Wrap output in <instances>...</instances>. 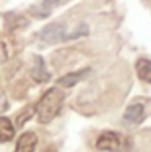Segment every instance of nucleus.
<instances>
[{
	"mask_svg": "<svg viewBox=\"0 0 151 152\" xmlns=\"http://www.w3.org/2000/svg\"><path fill=\"white\" fill-rule=\"evenodd\" d=\"M15 137V128L7 117H0V142H8Z\"/></svg>",
	"mask_w": 151,
	"mask_h": 152,
	"instance_id": "9d476101",
	"label": "nucleus"
},
{
	"mask_svg": "<svg viewBox=\"0 0 151 152\" xmlns=\"http://www.w3.org/2000/svg\"><path fill=\"white\" fill-rule=\"evenodd\" d=\"M5 58H7V50H5V45L0 42V61L5 60Z\"/></svg>",
	"mask_w": 151,
	"mask_h": 152,
	"instance_id": "4468645a",
	"label": "nucleus"
},
{
	"mask_svg": "<svg viewBox=\"0 0 151 152\" xmlns=\"http://www.w3.org/2000/svg\"><path fill=\"white\" fill-rule=\"evenodd\" d=\"M33 113H34V108L33 107H26L24 108V112H21L20 115H18V120H16V125L18 126H21V125H24L26 123V120H29L31 117H33Z\"/></svg>",
	"mask_w": 151,
	"mask_h": 152,
	"instance_id": "f8f14e48",
	"label": "nucleus"
},
{
	"mask_svg": "<svg viewBox=\"0 0 151 152\" xmlns=\"http://www.w3.org/2000/svg\"><path fill=\"white\" fill-rule=\"evenodd\" d=\"M146 117L145 105L143 104H132L124 112V121L127 125H140Z\"/></svg>",
	"mask_w": 151,
	"mask_h": 152,
	"instance_id": "39448f33",
	"label": "nucleus"
},
{
	"mask_svg": "<svg viewBox=\"0 0 151 152\" xmlns=\"http://www.w3.org/2000/svg\"><path fill=\"white\" fill-rule=\"evenodd\" d=\"M29 24V21L21 15H15V13H7L5 15V26L10 31L15 29H21V28H26Z\"/></svg>",
	"mask_w": 151,
	"mask_h": 152,
	"instance_id": "1a4fd4ad",
	"label": "nucleus"
},
{
	"mask_svg": "<svg viewBox=\"0 0 151 152\" xmlns=\"http://www.w3.org/2000/svg\"><path fill=\"white\" fill-rule=\"evenodd\" d=\"M135 68H136V75L141 81L145 83H150L151 84V60L148 58H138L135 63Z\"/></svg>",
	"mask_w": 151,
	"mask_h": 152,
	"instance_id": "6e6552de",
	"label": "nucleus"
},
{
	"mask_svg": "<svg viewBox=\"0 0 151 152\" xmlns=\"http://www.w3.org/2000/svg\"><path fill=\"white\" fill-rule=\"evenodd\" d=\"M89 73H91V68H83V70H78V71H73V73H68L65 76H62L57 83L60 86H63V88H73L75 84L83 81Z\"/></svg>",
	"mask_w": 151,
	"mask_h": 152,
	"instance_id": "0eeeda50",
	"label": "nucleus"
},
{
	"mask_svg": "<svg viewBox=\"0 0 151 152\" xmlns=\"http://www.w3.org/2000/svg\"><path fill=\"white\" fill-rule=\"evenodd\" d=\"M29 13L36 18H47L50 13V2H41L38 5H33L29 8Z\"/></svg>",
	"mask_w": 151,
	"mask_h": 152,
	"instance_id": "9b49d317",
	"label": "nucleus"
},
{
	"mask_svg": "<svg viewBox=\"0 0 151 152\" xmlns=\"http://www.w3.org/2000/svg\"><path fill=\"white\" fill-rule=\"evenodd\" d=\"M86 34H88V26H86V24H80V26H78L73 32L67 34L63 41H68V39H75V37H80V36H86Z\"/></svg>",
	"mask_w": 151,
	"mask_h": 152,
	"instance_id": "ddd939ff",
	"label": "nucleus"
},
{
	"mask_svg": "<svg viewBox=\"0 0 151 152\" xmlns=\"http://www.w3.org/2000/svg\"><path fill=\"white\" fill-rule=\"evenodd\" d=\"M63 99L65 94L57 88H50L44 92V96L39 99L38 105H36V113H38V120L41 123H49L59 115L60 108L63 105Z\"/></svg>",
	"mask_w": 151,
	"mask_h": 152,
	"instance_id": "f257e3e1",
	"label": "nucleus"
},
{
	"mask_svg": "<svg viewBox=\"0 0 151 152\" xmlns=\"http://www.w3.org/2000/svg\"><path fill=\"white\" fill-rule=\"evenodd\" d=\"M38 146V136L33 131H26L18 137L16 147L13 152H34Z\"/></svg>",
	"mask_w": 151,
	"mask_h": 152,
	"instance_id": "423d86ee",
	"label": "nucleus"
},
{
	"mask_svg": "<svg viewBox=\"0 0 151 152\" xmlns=\"http://www.w3.org/2000/svg\"><path fill=\"white\" fill-rule=\"evenodd\" d=\"M96 147L99 151L109 152H127L130 149V141L116 131H102L96 141Z\"/></svg>",
	"mask_w": 151,
	"mask_h": 152,
	"instance_id": "f03ea898",
	"label": "nucleus"
},
{
	"mask_svg": "<svg viewBox=\"0 0 151 152\" xmlns=\"http://www.w3.org/2000/svg\"><path fill=\"white\" fill-rule=\"evenodd\" d=\"M65 24L60 23V21H54V23H49L39 31L38 39L39 42H42V45H50L55 44L59 41H63L65 39Z\"/></svg>",
	"mask_w": 151,
	"mask_h": 152,
	"instance_id": "7ed1b4c3",
	"label": "nucleus"
},
{
	"mask_svg": "<svg viewBox=\"0 0 151 152\" xmlns=\"http://www.w3.org/2000/svg\"><path fill=\"white\" fill-rule=\"evenodd\" d=\"M31 78L36 83H47L50 81V73L46 68L44 58L41 55H34L33 57V65H31Z\"/></svg>",
	"mask_w": 151,
	"mask_h": 152,
	"instance_id": "20e7f679",
	"label": "nucleus"
}]
</instances>
